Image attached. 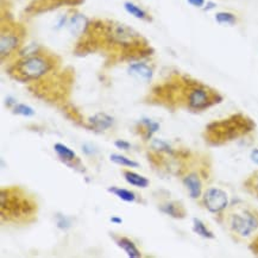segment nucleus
<instances>
[{"instance_id":"obj_1","label":"nucleus","mask_w":258,"mask_h":258,"mask_svg":"<svg viewBox=\"0 0 258 258\" xmlns=\"http://www.w3.org/2000/svg\"><path fill=\"white\" fill-rule=\"evenodd\" d=\"M36 200L20 187H6L0 190V217L1 222L27 225L36 220Z\"/></svg>"},{"instance_id":"obj_2","label":"nucleus","mask_w":258,"mask_h":258,"mask_svg":"<svg viewBox=\"0 0 258 258\" xmlns=\"http://www.w3.org/2000/svg\"><path fill=\"white\" fill-rule=\"evenodd\" d=\"M220 214L225 228L236 240H244L258 231V210L250 205L232 204Z\"/></svg>"},{"instance_id":"obj_3","label":"nucleus","mask_w":258,"mask_h":258,"mask_svg":"<svg viewBox=\"0 0 258 258\" xmlns=\"http://www.w3.org/2000/svg\"><path fill=\"white\" fill-rule=\"evenodd\" d=\"M255 123L246 115L238 113L226 119L213 121L205 130V139L210 146H222L248 135L255 129Z\"/></svg>"},{"instance_id":"obj_4","label":"nucleus","mask_w":258,"mask_h":258,"mask_svg":"<svg viewBox=\"0 0 258 258\" xmlns=\"http://www.w3.org/2000/svg\"><path fill=\"white\" fill-rule=\"evenodd\" d=\"M55 62L50 55L35 53L23 57L10 69L14 79L24 81H37L48 75L54 69Z\"/></svg>"},{"instance_id":"obj_5","label":"nucleus","mask_w":258,"mask_h":258,"mask_svg":"<svg viewBox=\"0 0 258 258\" xmlns=\"http://www.w3.org/2000/svg\"><path fill=\"white\" fill-rule=\"evenodd\" d=\"M222 97L211 87L196 80L189 79L185 93L184 107L189 111H205L217 104L221 103Z\"/></svg>"},{"instance_id":"obj_6","label":"nucleus","mask_w":258,"mask_h":258,"mask_svg":"<svg viewBox=\"0 0 258 258\" xmlns=\"http://www.w3.org/2000/svg\"><path fill=\"white\" fill-rule=\"evenodd\" d=\"M202 205L208 212L220 214L227 208L228 196L225 190L217 187H211L202 194Z\"/></svg>"},{"instance_id":"obj_7","label":"nucleus","mask_w":258,"mask_h":258,"mask_svg":"<svg viewBox=\"0 0 258 258\" xmlns=\"http://www.w3.org/2000/svg\"><path fill=\"white\" fill-rule=\"evenodd\" d=\"M22 38L23 34H20V31L17 30L16 27H7L6 30L2 29L1 36H0V55H1L2 61L11 56L16 50H18L22 44Z\"/></svg>"},{"instance_id":"obj_8","label":"nucleus","mask_w":258,"mask_h":258,"mask_svg":"<svg viewBox=\"0 0 258 258\" xmlns=\"http://www.w3.org/2000/svg\"><path fill=\"white\" fill-rule=\"evenodd\" d=\"M184 184L192 199H199L200 196H202V182L196 173L187 174L184 178Z\"/></svg>"},{"instance_id":"obj_9","label":"nucleus","mask_w":258,"mask_h":258,"mask_svg":"<svg viewBox=\"0 0 258 258\" xmlns=\"http://www.w3.org/2000/svg\"><path fill=\"white\" fill-rule=\"evenodd\" d=\"M113 123H114L113 118L110 117L106 113H97L89 119V125L92 126L94 131L98 132L106 131L107 129H110L113 125Z\"/></svg>"},{"instance_id":"obj_10","label":"nucleus","mask_w":258,"mask_h":258,"mask_svg":"<svg viewBox=\"0 0 258 258\" xmlns=\"http://www.w3.org/2000/svg\"><path fill=\"white\" fill-rule=\"evenodd\" d=\"M88 25H89L88 19H87L83 14L76 13L72 17L71 20H69L68 29L72 34L76 35L77 36V35L85 34L87 28H88Z\"/></svg>"},{"instance_id":"obj_11","label":"nucleus","mask_w":258,"mask_h":258,"mask_svg":"<svg viewBox=\"0 0 258 258\" xmlns=\"http://www.w3.org/2000/svg\"><path fill=\"white\" fill-rule=\"evenodd\" d=\"M129 73L130 75H132V76L137 77V79L147 81L152 77L153 72L149 66L146 65V63L136 62V63H132V65H130Z\"/></svg>"},{"instance_id":"obj_12","label":"nucleus","mask_w":258,"mask_h":258,"mask_svg":"<svg viewBox=\"0 0 258 258\" xmlns=\"http://www.w3.org/2000/svg\"><path fill=\"white\" fill-rule=\"evenodd\" d=\"M159 211L176 219H184L185 214H187L184 206L175 201H170L167 202V204L161 205L159 206Z\"/></svg>"},{"instance_id":"obj_13","label":"nucleus","mask_w":258,"mask_h":258,"mask_svg":"<svg viewBox=\"0 0 258 258\" xmlns=\"http://www.w3.org/2000/svg\"><path fill=\"white\" fill-rule=\"evenodd\" d=\"M137 126H138V133L143 137V139H150L153 133L157 132L159 129L158 123H155V121L147 119V118H144V119L139 121Z\"/></svg>"},{"instance_id":"obj_14","label":"nucleus","mask_w":258,"mask_h":258,"mask_svg":"<svg viewBox=\"0 0 258 258\" xmlns=\"http://www.w3.org/2000/svg\"><path fill=\"white\" fill-rule=\"evenodd\" d=\"M115 243H117V245L119 246V248H121L126 252V255L129 257L138 258L142 256L141 251L138 250L137 246H136V244L131 239L126 238V237H118V238H115Z\"/></svg>"},{"instance_id":"obj_15","label":"nucleus","mask_w":258,"mask_h":258,"mask_svg":"<svg viewBox=\"0 0 258 258\" xmlns=\"http://www.w3.org/2000/svg\"><path fill=\"white\" fill-rule=\"evenodd\" d=\"M123 175L127 184H130L131 185H135V187L147 188L150 184L149 180H147V178L139 175V174L133 173V172H131V170H123Z\"/></svg>"},{"instance_id":"obj_16","label":"nucleus","mask_w":258,"mask_h":258,"mask_svg":"<svg viewBox=\"0 0 258 258\" xmlns=\"http://www.w3.org/2000/svg\"><path fill=\"white\" fill-rule=\"evenodd\" d=\"M54 150L56 151L57 155H59V157L67 164H71V162L76 159V153L72 149H69L68 147L65 146V144L56 143L54 146Z\"/></svg>"},{"instance_id":"obj_17","label":"nucleus","mask_w":258,"mask_h":258,"mask_svg":"<svg viewBox=\"0 0 258 258\" xmlns=\"http://www.w3.org/2000/svg\"><path fill=\"white\" fill-rule=\"evenodd\" d=\"M193 231L195 232L196 234H199L200 237L206 239H214V233L211 230H208V227L206 226L201 220L198 218L193 219Z\"/></svg>"},{"instance_id":"obj_18","label":"nucleus","mask_w":258,"mask_h":258,"mask_svg":"<svg viewBox=\"0 0 258 258\" xmlns=\"http://www.w3.org/2000/svg\"><path fill=\"white\" fill-rule=\"evenodd\" d=\"M110 193H112L113 195H115L117 198H119L120 200H123V201L125 202H135L136 199H137V196H136V194L131 192V190L129 189H124V188H118V187H111L109 188Z\"/></svg>"},{"instance_id":"obj_19","label":"nucleus","mask_w":258,"mask_h":258,"mask_svg":"<svg viewBox=\"0 0 258 258\" xmlns=\"http://www.w3.org/2000/svg\"><path fill=\"white\" fill-rule=\"evenodd\" d=\"M244 188L249 193L252 194L254 196H256L258 199V170L254 174H251V175L245 180Z\"/></svg>"},{"instance_id":"obj_20","label":"nucleus","mask_w":258,"mask_h":258,"mask_svg":"<svg viewBox=\"0 0 258 258\" xmlns=\"http://www.w3.org/2000/svg\"><path fill=\"white\" fill-rule=\"evenodd\" d=\"M124 7H125V10L129 12L130 14H132L133 17H136V18L138 19H149V14H147L146 11L142 10L141 7H138L137 5H135L133 2H130V1H126L125 4H124Z\"/></svg>"},{"instance_id":"obj_21","label":"nucleus","mask_w":258,"mask_h":258,"mask_svg":"<svg viewBox=\"0 0 258 258\" xmlns=\"http://www.w3.org/2000/svg\"><path fill=\"white\" fill-rule=\"evenodd\" d=\"M110 159L113 162V163L118 164V166L121 167H130V168H138L139 164L136 161H132V159L125 157L123 155H118V153H112L110 156Z\"/></svg>"},{"instance_id":"obj_22","label":"nucleus","mask_w":258,"mask_h":258,"mask_svg":"<svg viewBox=\"0 0 258 258\" xmlns=\"http://www.w3.org/2000/svg\"><path fill=\"white\" fill-rule=\"evenodd\" d=\"M216 20L221 25H234L237 23V17L231 12H218L216 14Z\"/></svg>"},{"instance_id":"obj_23","label":"nucleus","mask_w":258,"mask_h":258,"mask_svg":"<svg viewBox=\"0 0 258 258\" xmlns=\"http://www.w3.org/2000/svg\"><path fill=\"white\" fill-rule=\"evenodd\" d=\"M13 113L24 115V117H31V115L35 114V111L30 106L24 105V104H14Z\"/></svg>"},{"instance_id":"obj_24","label":"nucleus","mask_w":258,"mask_h":258,"mask_svg":"<svg viewBox=\"0 0 258 258\" xmlns=\"http://www.w3.org/2000/svg\"><path fill=\"white\" fill-rule=\"evenodd\" d=\"M56 220H57V226H59V228H61V230H67V228H69L72 226L71 220L65 216H61V214H59V216L56 217Z\"/></svg>"},{"instance_id":"obj_25","label":"nucleus","mask_w":258,"mask_h":258,"mask_svg":"<svg viewBox=\"0 0 258 258\" xmlns=\"http://www.w3.org/2000/svg\"><path fill=\"white\" fill-rule=\"evenodd\" d=\"M114 146L118 147V149H121V150H129L130 147H131V146H130L129 142L126 141H115L114 142Z\"/></svg>"},{"instance_id":"obj_26","label":"nucleus","mask_w":258,"mask_h":258,"mask_svg":"<svg viewBox=\"0 0 258 258\" xmlns=\"http://www.w3.org/2000/svg\"><path fill=\"white\" fill-rule=\"evenodd\" d=\"M187 1L189 2V4L192 5V6H194V7H199V8L204 7L205 4H206L205 0H187Z\"/></svg>"},{"instance_id":"obj_27","label":"nucleus","mask_w":258,"mask_h":258,"mask_svg":"<svg viewBox=\"0 0 258 258\" xmlns=\"http://www.w3.org/2000/svg\"><path fill=\"white\" fill-rule=\"evenodd\" d=\"M250 158H251V161L254 162L255 164H257V166H258V149L252 150L251 155H250Z\"/></svg>"},{"instance_id":"obj_28","label":"nucleus","mask_w":258,"mask_h":258,"mask_svg":"<svg viewBox=\"0 0 258 258\" xmlns=\"http://www.w3.org/2000/svg\"><path fill=\"white\" fill-rule=\"evenodd\" d=\"M82 0H55V2L59 4H80Z\"/></svg>"},{"instance_id":"obj_29","label":"nucleus","mask_w":258,"mask_h":258,"mask_svg":"<svg viewBox=\"0 0 258 258\" xmlns=\"http://www.w3.org/2000/svg\"><path fill=\"white\" fill-rule=\"evenodd\" d=\"M110 220H111V222H113V224H117V225H119L123 222V219L119 218V217H112Z\"/></svg>"},{"instance_id":"obj_30","label":"nucleus","mask_w":258,"mask_h":258,"mask_svg":"<svg viewBox=\"0 0 258 258\" xmlns=\"http://www.w3.org/2000/svg\"><path fill=\"white\" fill-rule=\"evenodd\" d=\"M214 7H216V4H214V2L208 1L207 5H206V6H204V10L205 11H210L211 8H214Z\"/></svg>"}]
</instances>
